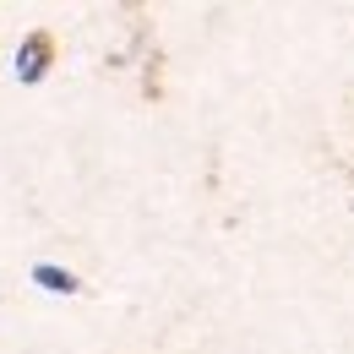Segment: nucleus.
<instances>
[{
	"label": "nucleus",
	"instance_id": "nucleus-1",
	"mask_svg": "<svg viewBox=\"0 0 354 354\" xmlns=\"http://www.w3.org/2000/svg\"><path fill=\"white\" fill-rule=\"evenodd\" d=\"M39 60H44V39H33V44H28V55H22V66H17V71H22V77H28V82H33V77H39V71H44V66H39Z\"/></svg>",
	"mask_w": 354,
	"mask_h": 354
},
{
	"label": "nucleus",
	"instance_id": "nucleus-2",
	"mask_svg": "<svg viewBox=\"0 0 354 354\" xmlns=\"http://www.w3.org/2000/svg\"><path fill=\"white\" fill-rule=\"evenodd\" d=\"M39 278H44L49 289H66V295L77 289V278H71V272H55V267H39Z\"/></svg>",
	"mask_w": 354,
	"mask_h": 354
}]
</instances>
